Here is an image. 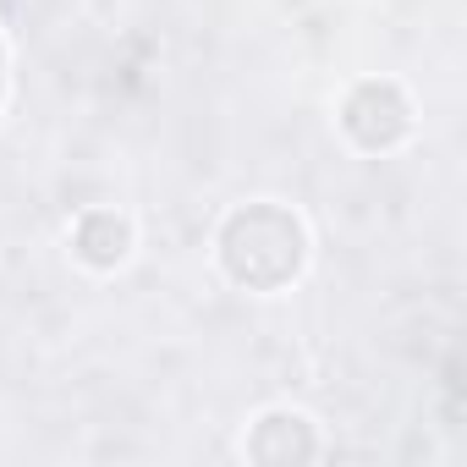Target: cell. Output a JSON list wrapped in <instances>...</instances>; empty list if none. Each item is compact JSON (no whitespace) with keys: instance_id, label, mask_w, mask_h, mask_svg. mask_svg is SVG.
I'll use <instances>...</instances> for the list:
<instances>
[{"instance_id":"cell-1","label":"cell","mask_w":467,"mask_h":467,"mask_svg":"<svg viewBox=\"0 0 467 467\" xmlns=\"http://www.w3.org/2000/svg\"><path fill=\"white\" fill-rule=\"evenodd\" d=\"M0 88H6V56H0Z\"/></svg>"}]
</instances>
